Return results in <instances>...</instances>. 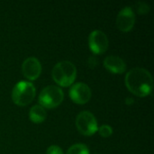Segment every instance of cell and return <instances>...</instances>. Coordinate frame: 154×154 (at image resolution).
Here are the masks:
<instances>
[{
    "mask_svg": "<svg viewBox=\"0 0 154 154\" xmlns=\"http://www.w3.org/2000/svg\"><path fill=\"white\" fill-rule=\"evenodd\" d=\"M125 82L128 90L137 97H147L152 91V76L147 69L143 68L130 69L125 75Z\"/></svg>",
    "mask_w": 154,
    "mask_h": 154,
    "instance_id": "obj_1",
    "label": "cell"
},
{
    "mask_svg": "<svg viewBox=\"0 0 154 154\" xmlns=\"http://www.w3.org/2000/svg\"><path fill=\"white\" fill-rule=\"evenodd\" d=\"M51 77L60 87H69L74 84L77 77L76 66L69 60L58 62L52 69Z\"/></svg>",
    "mask_w": 154,
    "mask_h": 154,
    "instance_id": "obj_2",
    "label": "cell"
},
{
    "mask_svg": "<svg viewBox=\"0 0 154 154\" xmlns=\"http://www.w3.org/2000/svg\"><path fill=\"white\" fill-rule=\"evenodd\" d=\"M36 89L34 85L29 81H20L14 85L12 91L14 103L20 106L29 105L35 97Z\"/></svg>",
    "mask_w": 154,
    "mask_h": 154,
    "instance_id": "obj_3",
    "label": "cell"
},
{
    "mask_svg": "<svg viewBox=\"0 0 154 154\" xmlns=\"http://www.w3.org/2000/svg\"><path fill=\"white\" fill-rule=\"evenodd\" d=\"M64 99V93L60 87L50 85L45 87L39 95V105L44 108L52 109L61 104Z\"/></svg>",
    "mask_w": 154,
    "mask_h": 154,
    "instance_id": "obj_4",
    "label": "cell"
},
{
    "mask_svg": "<svg viewBox=\"0 0 154 154\" xmlns=\"http://www.w3.org/2000/svg\"><path fill=\"white\" fill-rule=\"evenodd\" d=\"M76 126L78 131L85 136H91L98 130L97 121L89 111H82L77 116Z\"/></svg>",
    "mask_w": 154,
    "mask_h": 154,
    "instance_id": "obj_5",
    "label": "cell"
},
{
    "mask_svg": "<svg viewBox=\"0 0 154 154\" xmlns=\"http://www.w3.org/2000/svg\"><path fill=\"white\" fill-rule=\"evenodd\" d=\"M109 45L106 34L100 31L95 30L88 36V46L95 54H103L106 51Z\"/></svg>",
    "mask_w": 154,
    "mask_h": 154,
    "instance_id": "obj_6",
    "label": "cell"
},
{
    "mask_svg": "<svg viewBox=\"0 0 154 154\" xmlns=\"http://www.w3.org/2000/svg\"><path fill=\"white\" fill-rule=\"evenodd\" d=\"M69 97L74 103L84 105L91 98V89L87 84L78 82L71 85L69 89Z\"/></svg>",
    "mask_w": 154,
    "mask_h": 154,
    "instance_id": "obj_7",
    "label": "cell"
},
{
    "mask_svg": "<svg viewBox=\"0 0 154 154\" xmlns=\"http://www.w3.org/2000/svg\"><path fill=\"white\" fill-rule=\"evenodd\" d=\"M135 23V14L131 6L124 7L116 16V26L124 32H130Z\"/></svg>",
    "mask_w": 154,
    "mask_h": 154,
    "instance_id": "obj_8",
    "label": "cell"
},
{
    "mask_svg": "<svg viewBox=\"0 0 154 154\" xmlns=\"http://www.w3.org/2000/svg\"><path fill=\"white\" fill-rule=\"evenodd\" d=\"M22 72L24 78L29 80L37 79L42 72V64L35 57H29L25 59L22 64Z\"/></svg>",
    "mask_w": 154,
    "mask_h": 154,
    "instance_id": "obj_9",
    "label": "cell"
},
{
    "mask_svg": "<svg viewBox=\"0 0 154 154\" xmlns=\"http://www.w3.org/2000/svg\"><path fill=\"white\" fill-rule=\"evenodd\" d=\"M104 66L108 71L114 74H122L126 69V64L125 60L116 55L107 56L104 60Z\"/></svg>",
    "mask_w": 154,
    "mask_h": 154,
    "instance_id": "obj_10",
    "label": "cell"
},
{
    "mask_svg": "<svg viewBox=\"0 0 154 154\" xmlns=\"http://www.w3.org/2000/svg\"><path fill=\"white\" fill-rule=\"evenodd\" d=\"M47 117V113L44 107L40 105H35L32 106L29 111V118L34 124L42 123Z\"/></svg>",
    "mask_w": 154,
    "mask_h": 154,
    "instance_id": "obj_11",
    "label": "cell"
},
{
    "mask_svg": "<svg viewBox=\"0 0 154 154\" xmlns=\"http://www.w3.org/2000/svg\"><path fill=\"white\" fill-rule=\"evenodd\" d=\"M67 154H89V150L86 144L76 143L69 148Z\"/></svg>",
    "mask_w": 154,
    "mask_h": 154,
    "instance_id": "obj_12",
    "label": "cell"
},
{
    "mask_svg": "<svg viewBox=\"0 0 154 154\" xmlns=\"http://www.w3.org/2000/svg\"><path fill=\"white\" fill-rule=\"evenodd\" d=\"M97 131H98L99 134L102 137H104V138L110 137L113 134V128L110 125H101L98 128Z\"/></svg>",
    "mask_w": 154,
    "mask_h": 154,
    "instance_id": "obj_13",
    "label": "cell"
},
{
    "mask_svg": "<svg viewBox=\"0 0 154 154\" xmlns=\"http://www.w3.org/2000/svg\"><path fill=\"white\" fill-rule=\"evenodd\" d=\"M137 13L140 14H145L150 11V5L145 2H138L136 4Z\"/></svg>",
    "mask_w": 154,
    "mask_h": 154,
    "instance_id": "obj_14",
    "label": "cell"
},
{
    "mask_svg": "<svg viewBox=\"0 0 154 154\" xmlns=\"http://www.w3.org/2000/svg\"><path fill=\"white\" fill-rule=\"evenodd\" d=\"M46 154H63L62 149L58 145H51L47 149Z\"/></svg>",
    "mask_w": 154,
    "mask_h": 154,
    "instance_id": "obj_15",
    "label": "cell"
},
{
    "mask_svg": "<svg viewBox=\"0 0 154 154\" xmlns=\"http://www.w3.org/2000/svg\"><path fill=\"white\" fill-rule=\"evenodd\" d=\"M134 99L132 98V97H127L126 98V100H125V104H127V105H131V104H133L134 103Z\"/></svg>",
    "mask_w": 154,
    "mask_h": 154,
    "instance_id": "obj_16",
    "label": "cell"
}]
</instances>
